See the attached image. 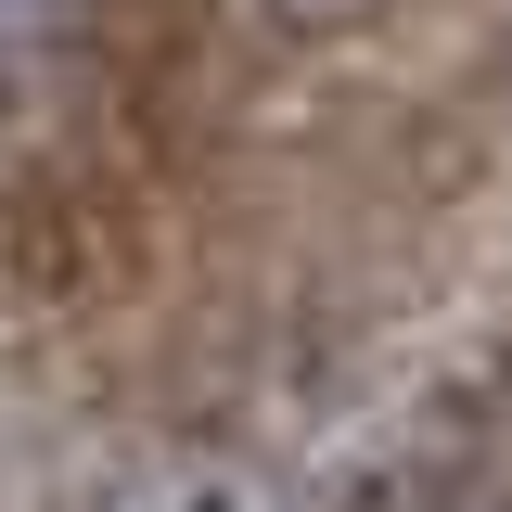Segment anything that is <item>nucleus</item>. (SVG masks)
Masks as SVG:
<instances>
[{"mask_svg": "<svg viewBox=\"0 0 512 512\" xmlns=\"http://www.w3.org/2000/svg\"><path fill=\"white\" fill-rule=\"evenodd\" d=\"M90 512H282V487H269V461H256V448L180 436V448H141Z\"/></svg>", "mask_w": 512, "mask_h": 512, "instance_id": "obj_1", "label": "nucleus"}, {"mask_svg": "<svg viewBox=\"0 0 512 512\" xmlns=\"http://www.w3.org/2000/svg\"><path fill=\"white\" fill-rule=\"evenodd\" d=\"M77 13H90V0H0V64L64 52V39H77Z\"/></svg>", "mask_w": 512, "mask_h": 512, "instance_id": "obj_2", "label": "nucleus"}, {"mask_svg": "<svg viewBox=\"0 0 512 512\" xmlns=\"http://www.w3.org/2000/svg\"><path fill=\"white\" fill-rule=\"evenodd\" d=\"M269 26H295V39H346V26H372V13H397V0H256Z\"/></svg>", "mask_w": 512, "mask_h": 512, "instance_id": "obj_3", "label": "nucleus"}, {"mask_svg": "<svg viewBox=\"0 0 512 512\" xmlns=\"http://www.w3.org/2000/svg\"><path fill=\"white\" fill-rule=\"evenodd\" d=\"M423 512H512V487H436Z\"/></svg>", "mask_w": 512, "mask_h": 512, "instance_id": "obj_4", "label": "nucleus"}, {"mask_svg": "<svg viewBox=\"0 0 512 512\" xmlns=\"http://www.w3.org/2000/svg\"><path fill=\"white\" fill-rule=\"evenodd\" d=\"M487 103H500V141H512V39H500V64H487Z\"/></svg>", "mask_w": 512, "mask_h": 512, "instance_id": "obj_5", "label": "nucleus"}]
</instances>
